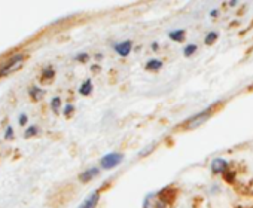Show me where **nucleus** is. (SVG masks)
Returning <instances> with one entry per match:
<instances>
[{"instance_id":"1","label":"nucleus","mask_w":253,"mask_h":208,"mask_svg":"<svg viewBox=\"0 0 253 208\" xmlns=\"http://www.w3.org/2000/svg\"><path fill=\"white\" fill-rule=\"evenodd\" d=\"M143 208H167V199L163 193H149L145 199Z\"/></svg>"},{"instance_id":"2","label":"nucleus","mask_w":253,"mask_h":208,"mask_svg":"<svg viewBox=\"0 0 253 208\" xmlns=\"http://www.w3.org/2000/svg\"><path fill=\"white\" fill-rule=\"evenodd\" d=\"M23 60H24V55L23 54H17L12 58H9L2 67H0V77H3V76L9 74L12 70H15L23 63Z\"/></svg>"},{"instance_id":"3","label":"nucleus","mask_w":253,"mask_h":208,"mask_svg":"<svg viewBox=\"0 0 253 208\" xmlns=\"http://www.w3.org/2000/svg\"><path fill=\"white\" fill-rule=\"evenodd\" d=\"M210 116H211V107H209V109H206V110H203V112L197 113L195 116H192V118L188 121L186 127H188L189 130L198 128V127H200V125H203L206 121H209V118H210Z\"/></svg>"},{"instance_id":"4","label":"nucleus","mask_w":253,"mask_h":208,"mask_svg":"<svg viewBox=\"0 0 253 208\" xmlns=\"http://www.w3.org/2000/svg\"><path fill=\"white\" fill-rule=\"evenodd\" d=\"M122 159H124V158H122L121 153H109V155H106V156L101 158L100 165H101V168H104V170H112V168L116 167Z\"/></svg>"},{"instance_id":"5","label":"nucleus","mask_w":253,"mask_h":208,"mask_svg":"<svg viewBox=\"0 0 253 208\" xmlns=\"http://www.w3.org/2000/svg\"><path fill=\"white\" fill-rule=\"evenodd\" d=\"M98 199H100V192L95 190V192L89 193V195L82 201V204H81L78 208H95L97 204H98Z\"/></svg>"},{"instance_id":"6","label":"nucleus","mask_w":253,"mask_h":208,"mask_svg":"<svg viewBox=\"0 0 253 208\" xmlns=\"http://www.w3.org/2000/svg\"><path fill=\"white\" fill-rule=\"evenodd\" d=\"M133 46H131V42L126 40V42H121L118 45H115V51L121 55V57H126L130 52H131Z\"/></svg>"},{"instance_id":"7","label":"nucleus","mask_w":253,"mask_h":208,"mask_svg":"<svg viewBox=\"0 0 253 208\" xmlns=\"http://www.w3.org/2000/svg\"><path fill=\"white\" fill-rule=\"evenodd\" d=\"M211 170H213V173L220 174V173H223V171L228 170V162H226L225 159L216 158V159H213V162H211Z\"/></svg>"},{"instance_id":"8","label":"nucleus","mask_w":253,"mask_h":208,"mask_svg":"<svg viewBox=\"0 0 253 208\" xmlns=\"http://www.w3.org/2000/svg\"><path fill=\"white\" fill-rule=\"evenodd\" d=\"M98 173H100V170L97 168V167H92V168H89V170H86V171H84L81 175H79V180L82 181V183H86V181H91L95 175H98Z\"/></svg>"},{"instance_id":"9","label":"nucleus","mask_w":253,"mask_h":208,"mask_svg":"<svg viewBox=\"0 0 253 208\" xmlns=\"http://www.w3.org/2000/svg\"><path fill=\"white\" fill-rule=\"evenodd\" d=\"M91 92H92V82H91V79H86V80L81 85L79 94H81V95H89Z\"/></svg>"},{"instance_id":"10","label":"nucleus","mask_w":253,"mask_h":208,"mask_svg":"<svg viewBox=\"0 0 253 208\" xmlns=\"http://www.w3.org/2000/svg\"><path fill=\"white\" fill-rule=\"evenodd\" d=\"M43 94H45V91H43V89H41V88H38V86H32V88H29V95H30L33 100H41V98L43 97Z\"/></svg>"},{"instance_id":"11","label":"nucleus","mask_w":253,"mask_h":208,"mask_svg":"<svg viewBox=\"0 0 253 208\" xmlns=\"http://www.w3.org/2000/svg\"><path fill=\"white\" fill-rule=\"evenodd\" d=\"M169 37L174 42H182L185 39V32L183 30H174V32H170Z\"/></svg>"},{"instance_id":"12","label":"nucleus","mask_w":253,"mask_h":208,"mask_svg":"<svg viewBox=\"0 0 253 208\" xmlns=\"http://www.w3.org/2000/svg\"><path fill=\"white\" fill-rule=\"evenodd\" d=\"M163 67V63L160 61V60H149L148 63H146V70H160Z\"/></svg>"},{"instance_id":"13","label":"nucleus","mask_w":253,"mask_h":208,"mask_svg":"<svg viewBox=\"0 0 253 208\" xmlns=\"http://www.w3.org/2000/svg\"><path fill=\"white\" fill-rule=\"evenodd\" d=\"M54 76H55V70H54L51 66H48V67H45V69L42 70V79H43V80H51Z\"/></svg>"},{"instance_id":"14","label":"nucleus","mask_w":253,"mask_h":208,"mask_svg":"<svg viewBox=\"0 0 253 208\" xmlns=\"http://www.w3.org/2000/svg\"><path fill=\"white\" fill-rule=\"evenodd\" d=\"M60 107H61V98L60 97H54L51 100V109L57 113L60 110Z\"/></svg>"},{"instance_id":"15","label":"nucleus","mask_w":253,"mask_h":208,"mask_svg":"<svg viewBox=\"0 0 253 208\" xmlns=\"http://www.w3.org/2000/svg\"><path fill=\"white\" fill-rule=\"evenodd\" d=\"M216 39H217V33H214V32H211V33H209L207 36H206V45H211L213 42H216Z\"/></svg>"},{"instance_id":"16","label":"nucleus","mask_w":253,"mask_h":208,"mask_svg":"<svg viewBox=\"0 0 253 208\" xmlns=\"http://www.w3.org/2000/svg\"><path fill=\"white\" fill-rule=\"evenodd\" d=\"M38 131H39V130H38V127H35V125H33V127H30V128H27V130H26L24 137H26V139H29V137H32V136H36V134H38Z\"/></svg>"},{"instance_id":"17","label":"nucleus","mask_w":253,"mask_h":208,"mask_svg":"<svg viewBox=\"0 0 253 208\" xmlns=\"http://www.w3.org/2000/svg\"><path fill=\"white\" fill-rule=\"evenodd\" d=\"M195 51H197V46H195V45H188V46L185 48L183 54H185V57H191Z\"/></svg>"},{"instance_id":"18","label":"nucleus","mask_w":253,"mask_h":208,"mask_svg":"<svg viewBox=\"0 0 253 208\" xmlns=\"http://www.w3.org/2000/svg\"><path fill=\"white\" fill-rule=\"evenodd\" d=\"M73 110H75V107L72 106V104H67V106L64 107V112H63V113H64V116H66V118H70V116H72V113H73Z\"/></svg>"},{"instance_id":"19","label":"nucleus","mask_w":253,"mask_h":208,"mask_svg":"<svg viewBox=\"0 0 253 208\" xmlns=\"http://www.w3.org/2000/svg\"><path fill=\"white\" fill-rule=\"evenodd\" d=\"M5 139H6V140H12V139H14V130H12V127H8V128H6Z\"/></svg>"},{"instance_id":"20","label":"nucleus","mask_w":253,"mask_h":208,"mask_svg":"<svg viewBox=\"0 0 253 208\" xmlns=\"http://www.w3.org/2000/svg\"><path fill=\"white\" fill-rule=\"evenodd\" d=\"M75 60H78V61L84 63V61H86V60H88V54H85V52H82V54H78V55L75 57Z\"/></svg>"},{"instance_id":"21","label":"nucleus","mask_w":253,"mask_h":208,"mask_svg":"<svg viewBox=\"0 0 253 208\" xmlns=\"http://www.w3.org/2000/svg\"><path fill=\"white\" fill-rule=\"evenodd\" d=\"M27 121H29L27 115H26V113H21V115H20V118H18L20 125H26V124H27Z\"/></svg>"}]
</instances>
